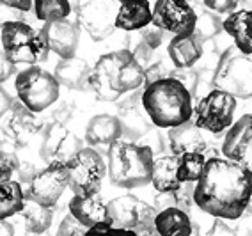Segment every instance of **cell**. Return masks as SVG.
Returning a JSON list of instances; mask_svg holds the SVG:
<instances>
[{"label":"cell","mask_w":252,"mask_h":236,"mask_svg":"<svg viewBox=\"0 0 252 236\" xmlns=\"http://www.w3.org/2000/svg\"><path fill=\"white\" fill-rule=\"evenodd\" d=\"M18 164H20V160L16 158L13 153H7V151L0 149V183L13 179V174L16 173Z\"/></svg>","instance_id":"obj_35"},{"label":"cell","mask_w":252,"mask_h":236,"mask_svg":"<svg viewBox=\"0 0 252 236\" xmlns=\"http://www.w3.org/2000/svg\"><path fill=\"white\" fill-rule=\"evenodd\" d=\"M155 229L160 236H192L194 224L183 209L167 208L158 211L155 218Z\"/></svg>","instance_id":"obj_27"},{"label":"cell","mask_w":252,"mask_h":236,"mask_svg":"<svg viewBox=\"0 0 252 236\" xmlns=\"http://www.w3.org/2000/svg\"><path fill=\"white\" fill-rule=\"evenodd\" d=\"M197 13L187 0H157L153 5L155 27L163 32H171L174 36L194 34Z\"/></svg>","instance_id":"obj_13"},{"label":"cell","mask_w":252,"mask_h":236,"mask_svg":"<svg viewBox=\"0 0 252 236\" xmlns=\"http://www.w3.org/2000/svg\"><path fill=\"white\" fill-rule=\"evenodd\" d=\"M153 5L149 0H119L116 14V29L125 32H135L151 25Z\"/></svg>","instance_id":"obj_21"},{"label":"cell","mask_w":252,"mask_h":236,"mask_svg":"<svg viewBox=\"0 0 252 236\" xmlns=\"http://www.w3.org/2000/svg\"><path fill=\"white\" fill-rule=\"evenodd\" d=\"M0 236H14V227L7 220L0 218Z\"/></svg>","instance_id":"obj_45"},{"label":"cell","mask_w":252,"mask_h":236,"mask_svg":"<svg viewBox=\"0 0 252 236\" xmlns=\"http://www.w3.org/2000/svg\"><path fill=\"white\" fill-rule=\"evenodd\" d=\"M203 130H199L190 119L189 123H183L180 126H174L167 132V141L169 148L174 156H180L183 153H204L210 149L206 139H204Z\"/></svg>","instance_id":"obj_19"},{"label":"cell","mask_w":252,"mask_h":236,"mask_svg":"<svg viewBox=\"0 0 252 236\" xmlns=\"http://www.w3.org/2000/svg\"><path fill=\"white\" fill-rule=\"evenodd\" d=\"M167 54L174 68H194L204 54V41L195 32L174 36L167 45Z\"/></svg>","instance_id":"obj_20"},{"label":"cell","mask_w":252,"mask_h":236,"mask_svg":"<svg viewBox=\"0 0 252 236\" xmlns=\"http://www.w3.org/2000/svg\"><path fill=\"white\" fill-rule=\"evenodd\" d=\"M137 32H139L140 39L144 41V45H148L151 50L157 52V48H160V45H162V41H163V30L162 29L155 27L153 23H151V25L140 29V30H137Z\"/></svg>","instance_id":"obj_38"},{"label":"cell","mask_w":252,"mask_h":236,"mask_svg":"<svg viewBox=\"0 0 252 236\" xmlns=\"http://www.w3.org/2000/svg\"><path fill=\"white\" fill-rule=\"evenodd\" d=\"M206 236H234V233H233V229L225 224V220L215 218V222L212 224V227H210V231L206 233Z\"/></svg>","instance_id":"obj_41"},{"label":"cell","mask_w":252,"mask_h":236,"mask_svg":"<svg viewBox=\"0 0 252 236\" xmlns=\"http://www.w3.org/2000/svg\"><path fill=\"white\" fill-rule=\"evenodd\" d=\"M213 87L234 98H252V59L234 45L227 46L213 69Z\"/></svg>","instance_id":"obj_6"},{"label":"cell","mask_w":252,"mask_h":236,"mask_svg":"<svg viewBox=\"0 0 252 236\" xmlns=\"http://www.w3.org/2000/svg\"><path fill=\"white\" fill-rule=\"evenodd\" d=\"M151 183L158 194L165 192H176L183 183L178 176V156L174 154H163L153 162V173H151Z\"/></svg>","instance_id":"obj_26"},{"label":"cell","mask_w":252,"mask_h":236,"mask_svg":"<svg viewBox=\"0 0 252 236\" xmlns=\"http://www.w3.org/2000/svg\"><path fill=\"white\" fill-rule=\"evenodd\" d=\"M34 13L45 23L66 20L71 13V0H34Z\"/></svg>","instance_id":"obj_30"},{"label":"cell","mask_w":252,"mask_h":236,"mask_svg":"<svg viewBox=\"0 0 252 236\" xmlns=\"http://www.w3.org/2000/svg\"><path fill=\"white\" fill-rule=\"evenodd\" d=\"M195 34H197L203 41L208 39H213L217 34L222 32V20L219 18V14L213 13V11H203V13L197 16V22H195Z\"/></svg>","instance_id":"obj_32"},{"label":"cell","mask_w":252,"mask_h":236,"mask_svg":"<svg viewBox=\"0 0 252 236\" xmlns=\"http://www.w3.org/2000/svg\"><path fill=\"white\" fill-rule=\"evenodd\" d=\"M119 123L123 128V137L125 141L135 142L137 139L144 137L151 130V119L148 118L144 107H142V94H133L126 98L119 105Z\"/></svg>","instance_id":"obj_18"},{"label":"cell","mask_w":252,"mask_h":236,"mask_svg":"<svg viewBox=\"0 0 252 236\" xmlns=\"http://www.w3.org/2000/svg\"><path fill=\"white\" fill-rule=\"evenodd\" d=\"M252 195V173L240 162L210 156L194 186V205L222 220H236Z\"/></svg>","instance_id":"obj_1"},{"label":"cell","mask_w":252,"mask_h":236,"mask_svg":"<svg viewBox=\"0 0 252 236\" xmlns=\"http://www.w3.org/2000/svg\"><path fill=\"white\" fill-rule=\"evenodd\" d=\"M158 211L153 205L131 194L119 195L107 203V222L119 229H135L139 224H155Z\"/></svg>","instance_id":"obj_12"},{"label":"cell","mask_w":252,"mask_h":236,"mask_svg":"<svg viewBox=\"0 0 252 236\" xmlns=\"http://www.w3.org/2000/svg\"><path fill=\"white\" fill-rule=\"evenodd\" d=\"M144 68L130 50H114L101 55L91 68L89 89L101 101H116L126 92L144 87Z\"/></svg>","instance_id":"obj_2"},{"label":"cell","mask_w":252,"mask_h":236,"mask_svg":"<svg viewBox=\"0 0 252 236\" xmlns=\"http://www.w3.org/2000/svg\"><path fill=\"white\" fill-rule=\"evenodd\" d=\"M87 227H84L71 213H68L63 218V222L59 224L55 236H86Z\"/></svg>","instance_id":"obj_34"},{"label":"cell","mask_w":252,"mask_h":236,"mask_svg":"<svg viewBox=\"0 0 252 236\" xmlns=\"http://www.w3.org/2000/svg\"><path fill=\"white\" fill-rule=\"evenodd\" d=\"M234 110H236V98L229 92L213 87L195 103L192 121L199 130L212 135H220L233 126Z\"/></svg>","instance_id":"obj_8"},{"label":"cell","mask_w":252,"mask_h":236,"mask_svg":"<svg viewBox=\"0 0 252 236\" xmlns=\"http://www.w3.org/2000/svg\"><path fill=\"white\" fill-rule=\"evenodd\" d=\"M117 2H119V0H117Z\"/></svg>","instance_id":"obj_50"},{"label":"cell","mask_w":252,"mask_h":236,"mask_svg":"<svg viewBox=\"0 0 252 236\" xmlns=\"http://www.w3.org/2000/svg\"><path fill=\"white\" fill-rule=\"evenodd\" d=\"M0 52H2V22H0Z\"/></svg>","instance_id":"obj_47"},{"label":"cell","mask_w":252,"mask_h":236,"mask_svg":"<svg viewBox=\"0 0 252 236\" xmlns=\"http://www.w3.org/2000/svg\"><path fill=\"white\" fill-rule=\"evenodd\" d=\"M54 77L59 82V86L68 87L71 91H91V68L87 66L86 60L77 59V57L61 59V62L55 66Z\"/></svg>","instance_id":"obj_25"},{"label":"cell","mask_w":252,"mask_h":236,"mask_svg":"<svg viewBox=\"0 0 252 236\" xmlns=\"http://www.w3.org/2000/svg\"><path fill=\"white\" fill-rule=\"evenodd\" d=\"M2 52L14 66H36L50 50L43 32L22 20H9L2 22Z\"/></svg>","instance_id":"obj_5"},{"label":"cell","mask_w":252,"mask_h":236,"mask_svg":"<svg viewBox=\"0 0 252 236\" xmlns=\"http://www.w3.org/2000/svg\"><path fill=\"white\" fill-rule=\"evenodd\" d=\"M86 236H137L133 229H119L112 227L108 222H101L87 229Z\"/></svg>","instance_id":"obj_36"},{"label":"cell","mask_w":252,"mask_h":236,"mask_svg":"<svg viewBox=\"0 0 252 236\" xmlns=\"http://www.w3.org/2000/svg\"><path fill=\"white\" fill-rule=\"evenodd\" d=\"M68 209L87 229L101 222H107V203L99 194L73 195L71 201L68 203Z\"/></svg>","instance_id":"obj_22"},{"label":"cell","mask_w":252,"mask_h":236,"mask_svg":"<svg viewBox=\"0 0 252 236\" xmlns=\"http://www.w3.org/2000/svg\"><path fill=\"white\" fill-rule=\"evenodd\" d=\"M29 236H50L48 233H41V235H29Z\"/></svg>","instance_id":"obj_48"},{"label":"cell","mask_w":252,"mask_h":236,"mask_svg":"<svg viewBox=\"0 0 252 236\" xmlns=\"http://www.w3.org/2000/svg\"><path fill=\"white\" fill-rule=\"evenodd\" d=\"M23 220H25V229L29 235H41L46 233L52 226L54 218V208L41 206L34 201L25 199V206L22 209Z\"/></svg>","instance_id":"obj_29"},{"label":"cell","mask_w":252,"mask_h":236,"mask_svg":"<svg viewBox=\"0 0 252 236\" xmlns=\"http://www.w3.org/2000/svg\"><path fill=\"white\" fill-rule=\"evenodd\" d=\"M68 186V167L64 162H52L32 176L25 190V199L41 206L55 208Z\"/></svg>","instance_id":"obj_11"},{"label":"cell","mask_w":252,"mask_h":236,"mask_svg":"<svg viewBox=\"0 0 252 236\" xmlns=\"http://www.w3.org/2000/svg\"><path fill=\"white\" fill-rule=\"evenodd\" d=\"M14 73H16V66L7 59V55L4 52H0V84L7 82Z\"/></svg>","instance_id":"obj_40"},{"label":"cell","mask_w":252,"mask_h":236,"mask_svg":"<svg viewBox=\"0 0 252 236\" xmlns=\"http://www.w3.org/2000/svg\"><path fill=\"white\" fill-rule=\"evenodd\" d=\"M84 148L82 141L73 132H69L61 121H54L45 128L41 139V158L46 164L52 162H69Z\"/></svg>","instance_id":"obj_14"},{"label":"cell","mask_w":252,"mask_h":236,"mask_svg":"<svg viewBox=\"0 0 252 236\" xmlns=\"http://www.w3.org/2000/svg\"><path fill=\"white\" fill-rule=\"evenodd\" d=\"M222 156L240 162L252 173V114L240 118L227 130L222 142Z\"/></svg>","instance_id":"obj_16"},{"label":"cell","mask_w":252,"mask_h":236,"mask_svg":"<svg viewBox=\"0 0 252 236\" xmlns=\"http://www.w3.org/2000/svg\"><path fill=\"white\" fill-rule=\"evenodd\" d=\"M77 7V25L94 41H103L116 30L117 0H82Z\"/></svg>","instance_id":"obj_10"},{"label":"cell","mask_w":252,"mask_h":236,"mask_svg":"<svg viewBox=\"0 0 252 236\" xmlns=\"http://www.w3.org/2000/svg\"><path fill=\"white\" fill-rule=\"evenodd\" d=\"M11 105H13V98L7 94V91H4V87L0 84V118H4L9 112Z\"/></svg>","instance_id":"obj_43"},{"label":"cell","mask_w":252,"mask_h":236,"mask_svg":"<svg viewBox=\"0 0 252 236\" xmlns=\"http://www.w3.org/2000/svg\"><path fill=\"white\" fill-rule=\"evenodd\" d=\"M68 167V186L73 195H93L99 194L101 181L107 176V162L101 153L94 148H82L69 162Z\"/></svg>","instance_id":"obj_9"},{"label":"cell","mask_w":252,"mask_h":236,"mask_svg":"<svg viewBox=\"0 0 252 236\" xmlns=\"http://www.w3.org/2000/svg\"><path fill=\"white\" fill-rule=\"evenodd\" d=\"M187 2H192V0H187Z\"/></svg>","instance_id":"obj_49"},{"label":"cell","mask_w":252,"mask_h":236,"mask_svg":"<svg viewBox=\"0 0 252 236\" xmlns=\"http://www.w3.org/2000/svg\"><path fill=\"white\" fill-rule=\"evenodd\" d=\"M0 5H5L9 9H16V11H31L32 5H34V0H0Z\"/></svg>","instance_id":"obj_42"},{"label":"cell","mask_w":252,"mask_h":236,"mask_svg":"<svg viewBox=\"0 0 252 236\" xmlns=\"http://www.w3.org/2000/svg\"><path fill=\"white\" fill-rule=\"evenodd\" d=\"M222 30L243 55H252V9H236L222 20Z\"/></svg>","instance_id":"obj_23"},{"label":"cell","mask_w":252,"mask_h":236,"mask_svg":"<svg viewBox=\"0 0 252 236\" xmlns=\"http://www.w3.org/2000/svg\"><path fill=\"white\" fill-rule=\"evenodd\" d=\"M245 211H249V213L252 215V195H251V201H249V205H247V209Z\"/></svg>","instance_id":"obj_46"},{"label":"cell","mask_w":252,"mask_h":236,"mask_svg":"<svg viewBox=\"0 0 252 236\" xmlns=\"http://www.w3.org/2000/svg\"><path fill=\"white\" fill-rule=\"evenodd\" d=\"M123 137V128L119 118L99 114L91 119L86 128V142L91 148H107Z\"/></svg>","instance_id":"obj_24"},{"label":"cell","mask_w":252,"mask_h":236,"mask_svg":"<svg viewBox=\"0 0 252 236\" xmlns=\"http://www.w3.org/2000/svg\"><path fill=\"white\" fill-rule=\"evenodd\" d=\"M25 206V190L16 179L0 183V218H9L22 213Z\"/></svg>","instance_id":"obj_28"},{"label":"cell","mask_w":252,"mask_h":236,"mask_svg":"<svg viewBox=\"0 0 252 236\" xmlns=\"http://www.w3.org/2000/svg\"><path fill=\"white\" fill-rule=\"evenodd\" d=\"M41 128H43V123L37 119L36 112L29 110L20 100H13L5 121L2 123L4 135L18 148H25Z\"/></svg>","instance_id":"obj_15"},{"label":"cell","mask_w":252,"mask_h":236,"mask_svg":"<svg viewBox=\"0 0 252 236\" xmlns=\"http://www.w3.org/2000/svg\"><path fill=\"white\" fill-rule=\"evenodd\" d=\"M171 77L176 78L180 84H183L187 87V91L192 94V100H194L195 89H197L199 84V71H194L192 68H174L171 69Z\"/></svg>","instance_id":"obj_33"},{"label":"cell","mask_w":252,"mask_h":236,"mask_svg":"<svg viewBox=\"0 0 252 236\" xmlns=\"http://www.w3.org/2000/svg\"><path fill=\"white\" fill-rule=\"evenodd\" d=\"M171 77V69L167 68L165 62H160V60H157V62L149 64L148 68H144V87L151 86V84L158 82V80H163V78Z\"/></svg>","instance_id":"obj_37"},{"label":"cell","mask_w":252,"mask_h":236,"mask_svg":"<svg viewBox=\"0 0 252 236\" xmlns=\"http://www.w3.org/2000/svg\"><path fill=\"white\" fill-rule=\"evenodd\" d=\"M59 87L61 86L54 73H48L39 66H27L14 78L18 100L36 114L46 110L59 100Z\"/></svg>","instance_id":"obj_7"},{"label":"cell","mask_w":252,"mask_h":236,"mask_svg":"<svg viewBox=\"0 0 252 236\" xmlns=\"http://www.w3.org/2000/svg\"><path fill=\"white\" fill-rule=\"evenodd\" d=\"M133 231H135L137 236H160L155 229V224H139Z\"/></svg>","instance_id":"obj_44"},{"label":"cell","mask_w":252,"mask_h":236,"mask_svg":"<svg viewBox=\"0 0 252 236\" xmlns=\"http://www.w3.org/2000/svg\"><path fill=\"white\" fill-rule=\"evenodd\" d=\"M204 153H183L178 156V176L181 183H195L203 174L206 160Z\"/></svg>","instance_id":"obj_31"},{"label":"cell","mask_w":252,"mask_h":236,"mask_svg":"<svg viewBox=\"0 0 252 236\" xmlns=\"http://www.w3.org/2000/svg\"><path fill=\"white\" fill-rule=\"evenodd\" d=\"M142 107L151 123L163 130H171L183 123H189L194 116L192 94L187 91L183 84L172 77L144 87Z\"/></svg>","instance_id":"obj_3"},{"label":"cell","mask_w":252,"mask_h":236,"mask_svg":"<svg viewBox=\"0 0 252 236\" xmlns=\"http://www.w3.org/2000/svg\"><path fill=\"white\" fill-rule=\"evenodd\" d=\"M155 151L151 146L119 139L107 149V176L119 188H139L151 183Z\"/></svg>","instance_id":"obj_4"},{"label":"cell","mask_w":252,"mask_h":236,"mask_svg":"<svg viewBox=\"0 0 252 236\" xmlns=\"http://www.w3.org/2000/svg\"><path fill=\"white\" fill-rule=\"evenodd\" d=\"M43 36L48 45V50L59 55L61 59H71L77 54L78 46V25L69 20H59V22L45 23Z\"/></svg>","instance_id":"obj_17"},{"label":"cell","mask_w":252,"mask_h":236,"mask_svg":"<svg viewBox=\"0 0 252 236\" xmlns=\"http://www.w3.org/2000/svg\"><path fill=\"white\" fill-rule=\"evenodd\" d=\"M240 2L242 0H204V5L217 14H231L238 9Z\"/></svg>","instance_id":"obj_39"}]
</instances>
